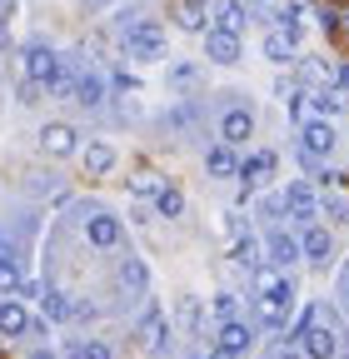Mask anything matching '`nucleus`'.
<instances>
[{
    "mask_svg": "<svg viewBox=\"0 0 349 359\" xmlns=\"http://www.w3.org/2000/svg\"><path fill=\"white\" fill-rule=\"evenodd\" d=\"M289 309H294V285H289V280L265 275V294H259V320H265L270 330H285V325H289Z\"/></svg>",
    "mask_w": 349,
    "mask_h": 359,
    "instance_id": "1",
    "label": "nucleus"
},
{
    "mask_svg": "<svg viewBox=\"0 0 349 359\" xmlns=\"http://www.w3.org/2000/svg\"><path fill=\"white\" fill-rule=\"evenodd\" d=\"M125 50L135 55V60H160V55H165V25L135 20V25L125 30Z\"/></svg>",
    "mask_w": 349,
    "mask_h": 359,
    "instance_id": "2",
    "label": "nucleus"
},
{
    "mask_svg": "<svg viewBox=\"0 0 349 359\" xmlns=\"http://www.w3.org/2000/svg\"><path fill=\"white\" fill-rule=\"evenodd\" d=\"M299 339H304V359H334L339 354V339H334L329 325H320V314H304Z\"/></svg>",
    "mask_w": 349,
    "mask_h": 359,
    "instance_id": "3",
    "label": "nucleus"
},
{
    "mask_svg": "<svg viewBox=\"0 0 349 359\" xmlns=\"http://www.w3.org/2000/svg\"><path fill=\"white\" fill-rule=\"evenodd\" d=\"M75 125H65V120H50L46 130H40V150L46 155H55V160H65V155H75Z\"/></svg>",
    "mask_w": 349,
    "mask_h": 359,
    "instance_id": "4",
    "label": "nucleus"
},
{
    "mask_svg": "<svg viewBox=\"0 0 349 359\" xmlns=\"http://www.w3.org/2000/svg\"><path fill=\"white\" fill-rule=\"evenodd\" d=\"M55 75H60L55 50H46V45H30V50H25V80H35V85H50Z\"/></svg>",
    "mask_w": 349,
    "mask_h": 359,
    "instance_id": "5",
    "label": "nucleus"
},
{
    "mask_svg": "<svg viewBox=\"0 0 349 359\" xmlns=\"http://www.w3.org/2000/svg\"><path fill=\"white\" fill-rule=\"evenodd\" d=\"M205 55H210L214 65H235V60H240V35L210 30V35H205Z\"/></svg>",
    "mask_w": 349,
    "mask_h": 359,
    "instance_id": "6",
    "label": "nucleus"
},
{
    "mask_svg": "<svg viewBox=\"0 0 349 359\" xmlns=\"http://www.w3.org/2000/svg\"><path fill=\"white\" fill-rule=\"evenodd\" d=\"M299 140H304V155H329L334 150V125L329 120H310L299 130Z\"/></svg>",
    "mask_w": 349,
    "mask_h": 359,
    "instance_id": "7",
    "label": "nucleus"
},
{
    "mask_svg": "<svg viewBox=\"0 0 349 359\" xmlns=\"http://www.w3.org/2000/svg\"><path fill=\"white\" fill-rule=\"evenodd\" d=\"M220 135H225V145H245L249 135H254V115H249V110H225Z\"/></svg>",
    "mask_w": 349,
    "mask_h": 359,
    "instance_id": "8",
    "label": "nucleus"
},
{
    "mask_svg": "<svg viewBox=\"0 0 349 359\" xmlns=\"http://www.w3.org/2000/svg\"><path fill=\"white\" fill-rule=\"evenodd\" d=\"M329 250H334L329 230H320V224H310V230H304V240H299V255L310 259V264H324V259H329Z\"/></svg>",
    "mask_w": 349,
    "mask_h": 359,
    "instance_id": "9",
    "label": "nucleus"
},
{
    "mask_svg": "<svg viewBox=\"0 0 349 359\" xmlns=\"http://www.w3.org/2000/svg\"><path fill=\"white\" fill-rule=\"evenodd\" d=\"M85 235H90L95 250H110V245H120V219L115 215H95L90 224H85Z\"/></svg>",
    "mask_w": 349,
    "mask_h": 359,
    "instance_id": "10",
    "label": "nucleus"
},
{
    "mask_svg": "<svg viewBox=\"0 0 349 359\" xmlns=\"http://www.w3.org/2000/svg\"><path fill=\"white\" fill-rule=\"evenodd\" d=\"M249 344H254V330H249V325H240V320H225V325H220V349L245 354Z\"/></svg>",
    "mask_w": 349,
    "mask_h": 359,
    "instance_id": "11",
    "label": "nucleus"
},
{
    "mask_svg": "<svg viewBox=\"0 0 349 359\" xmlns=\"http://www.w3.org/2000/svg\"><path fill=\"white\" fill-rule=\"evenodd\" d=\"M25 330H30V314L6 294V304H0V334H11V339H15V334H25Z\"/></svg>",
    "mask_w": 349,
    "mask_h": 359,
    "instance_id": "12",
    "label": "nucleus"
},
{
    "mask_svg": "<svg viewBox=\"0 0 349 359\" xmlns=\"http://www.w3.org/2000/svg\"><path fill=\"white\" fill-rule=\"evenodd\" d=\"M285 210H289L294 219H315V195H310V185H289V190H285Z\"/></svg>",
    "mask_w": 349,
    "mask_h": 359,
    "instance_id": "13",
    "label": "nucleus"
},
{
    "mask_svg": "<svg viewBox=\"0 0 349 359\" xmlns=\"http://www.w3.org/2000/svg\"><path fill=\"white\" fill-rule=\"evenodd\" d=\"M270 170H275V155H254V160H245V165L235 170V175L245 180V195H249V190L259 185V180H265V175H270Z\"/></svg>",
    "mask_w": 349,
    "mask_h": 359,
    "instance_id": "14",
    "label": "nucleus"
},
{
    "mask_svg": "<svg viewBox=\"0 0 349 359\" xmlns=\"http://www.w3.org/2000/svg\"><path fill=\"white\" fill-rule=\"evenodd\" d=\"M214 30H225V35L245 30V6H240V0H225V6L214 11Z\"/></svg>",
    "mask_w": 349,
    "mask_h": 359,
    "instance_id": "15",
    "label": "nucleus"
},
{
    "mask_svg": "<svg viewBox=\"0 0 349 359\" xmlns=\"http://www.w3.org/2000/svg\"><path fill=\"white\" fill-rule=\"evenodd\" d=\"M174 25H180V30H205V6H200V0H180V6H174Z\"/></svg>",
    "mask_w": 349,
    "mask_h": 359,
    "instance_id": "16",
    "label": "nucleus"
},
{
    "mask_svg": "<svg viewBox=\"0 0 349 359\" xmlns=\"http://www.w3.org/2000/svg\"><path fill=\"white\" fill-rule=\"evenodd\" d=\"M155 210H160L165 219H180V215H185V195L174 190V185H160V190H155Z\"/></svg>",
    "mask_w": 349,
    "mask_h": 359,
    "instance_id": "17",
    "label": "nucleus"
},
{
    "mask_svg": "<svg viewBox=\"0 0 349 359\" xmlns=\"http://www.w3.org/2000/svg\"><path fill=\"white\" fill-rule=\"evenodd\" d=\"M205 170H210V175H235V170H240V160H235V150H230V145H214V150L205 155Z\"/></svg>",
    "mask_w": 349,
    "mask_h": 359,
    "instance_id": "18",
    "label": "nucleus"
},
{
    "mask_svg": "<svg viewBox=\"0 0 349 359\" xmlns=\"http://www.w3.org/2000/svg\"><path fill=\"white\" fill-rule=\"evenodd\" d=\"M110 165H115V150H110V145H100V140L85 145V170H90V175H105Z\"/></svg>",
    "mask_w": 349,
    "mask_h": 359,
    "instance_id": "19",
    "label": "nucleus"
},
{
    "mask_svg": "<svg viewBox=\"0 0 349 359\" xmlns=\"http://www.w3.org/2000/svg\"><path fill=\"white\" fill-rule=\"evenodd\" d=\"M270 259H275V264H289V259H299V245H294L285 230H275V235H270Z\"/></svg>",
    "mask_w": 349,
    "mask_h": 359,
    "instance_id": "20",
    "label": "nucleus"
},
{
    "mask_svg": "<svg viewBox=\"0 0 349 359\" xmlns=\"http://www.w3.org/2000/svg\"><path fill=\"white\" fill-rule=\"evenodd\" d=\"M40 304H46V314H50V320H70V299L60 294V290H46V294H40Z\"/></svg>",
    "mask_w": 349,
    "mask_h": 359,
    "instance_id": "21",
    "label": "nucleus"
},
{
    "mask_svg": "<svg viewBox=\"0 0 349 359\" xmlns=\"http://www.w3.org/2000/svg\"><path fill=\"white\" fill-rule=\"evenodd\" d=\"M140 339H145L150 349H160V344H165V320H160V309H155V314H145V325H140Z\"/></svg>",
    "mask_w": 349,
    "mask_h": 359,
    "instance_id": "22",
    "label": "nucleus"
},
{
    "mask_svg": "<svg viewBox=\"0 0 349 359\" xmlns=\"http://www.w3.org/2000/svg\"><path fill=\"white\" fill-rule=\"evenodd\" d=\"M15 290H20V269L11 255H0V294H15Z\"/></svg>",
    "mask_w": 349,
    "mask_h": 359,
    "instance_id": "23",
    "label": "nucleus"
},
{
    "mask_svg": "<svg viewBox=\"0 0 349 359\" xmlns=\"http://www.w3.org/2000/svg\"><path fill=\"white\" fill-rule=\"evenodd\" d=\"M75 100H80V105H100V80H95V75H80V80H75Z\"/></svg>",
    "mask_w": 349,
    "mask_h": 359,
    "instance_id": "24",
    "label": "nucleus"
},
{
    "mask_svg": "<svg viewBox=\"0 0 349 359\" xmlns=\"http://www.w3.org/2000/svg\"><path fill=\"white\" fill-rule=\"evenodd\" d=\"M315 110H320V115H339V110H344V90H320V95H315Z\"/></svg>",
    "mask_w": 349,
    "mask_h": 359,
    "instance_id": "25",
    "label": "nucleus"
},
{
    "mask_svg": "<svg viewBox=\"0 0 349 359\" xmlns=\"http://www.w3.org/2000/svg\"><path fill=\"white\" fill-rule=\"evenodd\" d=\"M120 285H125V290H145V264H140V259H125Z\"/></svg>",
    "mask_w": 349,
    "mask_h": 359,
    "instance_id": "26",
    "label": "nucleus"
},
{
    "mask_svg": "<svg viewBox=\"0 0 349 359\" xmlns=\"http://www.w3.org/2000/svg\"><path fill=\"white\" fill-rule=\"evenodd\" d=\"M75 359H115V349L105 339H85V344H75Z\"/></svg>",
    "mask_w": 349,
    "mask_h": 359,
    "instance_id": "27",
    "label": "nucleus"
},
{
    "mask_svg": "<svg viewBox=\"0 0 349 359\" xmlns=\"http://www.w3.org/2000/svg\"><path fill=\"white\" fill-rule=\"evenodd\" d=\"M235 264H240V269H254V264H259V245H254L249 235L235 245Z\"/></svg>",
    "mask_w": 349,
    "mask_h": 359,
    "instance_id": "28",
    "label": "nucleus"
},
{
    "mask_svg": "<svg viewBox=\"0 0 349 359\" xmlns=\"http://www.w3.org/2000/svg\"><path fill=\"white\" fill-rule=\"evenodd\" d=\"M265 55L285 65V60H289V40H285V35H270V40H265Z\"/></svg>",
    "mask_w": 349,
    "mask_h": 359,
    "instance_id": "29",
    "label": "nucleus"
},
{
    "mask_svg": "<svg viewBox=\"0 0 349 359\" xmlns=\"http://www.w3.org/2000/svg\"><path fill=\"white\" fill-rule=\"evenodd\" d=\"M214 309H220V320H235V314H240V299H235V294H220V299H214Z\"/></svg>",
    "mask_w": 349,
    "mask_h": 359,
    "instance_id": "30",
    "label": "nucleus"
},
{
    "mask_svg": "<svg viewBox=\"0 0 349 359\" xmlns=\"http://www.w3.org/2000/svg\"><path fill=\"white\" fill-rule=\"evenodd\" d=\"M130 190H135V195H155V175H135V180H130Z\"/></svg>",
    "mask_w": 349,
    "mask_h": 359,
    "instance_id": "31",
    "label": "nucleus"
},
{
    "mask_svg": "<svg viewBox=\"0 0 349 359\" xmlns=\"http://www.w3.org/2000/svg\"><path fill=\"white\" fill-rule=\"evenodd\" d=\"M35 100H40V85L25 80V85H20V105H35Z\"/></svg>",
    "mask_w": 349,
    "mask_h": 359,
    "instance_id": "32",
    "label": "nucleus"
},
{
    "mask_svg": "<svg viewBox=\"0 0 349 359\" xmlns=\"http://www.w3.org/2000/svg\"><path fill=\"white\" fill-rule=\"evenodd\" d=\"M205 359H240V354H235V349H220V344H214V349H210Z\"/></svg>",
    "mask_w": 349,
    "mask_h": 359,
    "instance_id": "33",
    "label": "nucleus"
},
{
    "mask_svg": "<svg viewBox=\"0 0 349 359\" xmlns=\"http://www.w3.org/2000/svg\"><path fill=\"white\" fill-rule=\"evenodd\" d=\"M334 80H339V90H349V65H344V70H339Z\"/></svg>",
    "mask_w": 349,
    "mask_h": 359,
    "instance_id": "34",
    "label": "nucleus"
},
{
    "mask_svg": "<svg viewBox=\"0 0 349 359\" xmlns=\"http://www.w3.org/2000/svg\"><path fill=\"white\" fill-rule=\"evenodd\" d=\"M275 359H304V354H299V349H280Z\"/></svg>",
    "mask_w": 349,
    "mask_h": 359,
    "instance_id": "35",
    "label": "nucleus"
},
{
    "mask_svg": "<svg viewBox=\"0 0 349 359\" xmlns=\"http://www.w3.org/2000/svg\"><path fill=\"white\" fill-rule=\"evenodd\" d=\"M339 25H344V30H349V11H344V15H339Z\"/></svg>",
    "mask_w": 349,
    "mask_h": 359,
    "instance_id": "36",
    "label": "nucleus"
},
{
    "mask_svg": "<svg viewBox=\"0 0 349 359\" xmlns=\"http://www.w3.org/2000/svg\"><path fill=\"white\" fill-rule=\"evenodd\" d=\"M30 359H55V354H30Z\"/></svg>",
    "mask_w": 349,
    "mask_h": 359,
    "instance_id": "37",
    "label": "nucleus"
},
{
    "mask_svg": "<svg viewBox=\"0 0 349 359\" xmlns=\"http://www.w3.org/2000/svg\"><path fill=\"white\" fill-rule=\"evenodd\" d=\"M200 6H210V0H200Z\"/></svg>",
    "mask_w": 349,
    "mask_h": 359,
    "instance_id": "38",
    "label": "nucleus"
},
{
    "mask_svg": "<svg viewBox=\"0 0 349 359\" xmlns=\"http://www.w3.org/2000/svg\"><path fill=\"white\" fill-rule=\"evenodd\" d=\"M190 359H200V354H190Z\"/></svg>",
    "mask_w": 349,
    "mask_h": 359,
    "instance_id": "39",
    "label": "nucleus"
},
{
    "mask_svg": "<svg viewBox=\"0 0 349 359\" xmlns=\"http://www.w3.org/2000/svg\"><path fill=\"white\" fill-rule=\"evenodd\" d=\"M0 6H6V0H0Z\"/></svg>",
    "mask_w": 349,
    "mask_h": 359,
    "instance_id": "40",
    "label": "nucleus"
},
{
    "mask_svg": "<svg viewBox=\"0 0 349 359\" xmlns=\"http://www.w3.org/2000/svg\"><path fill=\"white\" fill-rule=\"evenodd\" d=\"M344 359H349V354H344Z\"/></svg>",
    "mask_w": 349,
    "mask_h": 359,
    "instance_id": "41",
    "label": "nucleus"
}]
</instances>
